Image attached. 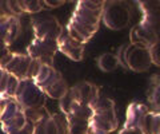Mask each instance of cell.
<instances>
[{
	"label": "cell",
	"instance_id": "cell-15",
	"mask_svg": "<svg viewBox=\"0 0 160 134\" xmlns=\"http://www.w3.org/2000/svg\"><path fill=\"white\" fill-rule=\"evenodd\" d=\"M148 102L152 106L151 111L159 113L160 107V85H159V75H152L151 83H149V90H148Z\"/></svg>",
	"mask_w": 160,
	"mask_h": 134
},
{
	"label": "cell",
	"instance_id": "cell-29",
	"mask_svg": "<svg viewBox=\"0 0 160 134\" xmlns=\"http://www.w3.org/2000/svg\"><path fill=\"white\" fill-rule=\"evenodd\" d=\"M159 43H155L153 46H151L148 48V54H149V58H151V62L155 66H160V56H159Z\"/></svg>",
	"mask_w": 160,
	"mask_h": 134
},
{
	"label": "cell",
	"instance_id": "cell-7",
	"mask_svg": "<svg viewBox=\"0 0 160 134\" xmlns=\"http://www.w3.org/2000/svg\"><path fill=\"white\" fill-rule=\"evenodd\" d=\"M58 52V44L53 40H42V39H32V42L27 47V55L38 61L40 64L53 67V58Z\"/></svg>",
	"mask_w": 160,
	"mask_h": 134
},
{
	"label": "cell",
	"instance_id": "cell-24",
	"mask_svg": "<svg viewBox=\"0 0 160 134\" xmlns=\"http://www.w3.org/2000/svg\"><path fill=\"white\" fill-rule=\"evenodd\" d=\"M138 6L140 7L143 15L159 12V2H138Z\"/></svg>",
	"mask_w": 160,
	"mask_h": 134
},
{
	"label": "cell",
	"instance_id": "cell-20",
	"mask_svg": "<svg viewBox=\"0 0 160 134\" xmlns=\"http://www.w3.org/2000/svg\"><path fill=\"white\" fill-rule=\"evenodd\" d=\"M111 109H115V102L112 101L111 98L104 97L100 94L99 98L95 101V103L91 106L92 113L95 111H104V110H111Z\"/></svg>",
	"mask_w": 160,
	"mask_h": 134
},
{
	"label": "cell",
	"instance_id": "cell-9",
	"mask_svg": "<svg viewBox=\"0 0 160 134\" xmlns=\"http://www.w3.org/2000/svg\"><path fill=\"white\" fill-rule=\"evenodd\" d=\"M22 32V22L18 16L0 18V46L8 47L19 38Z\"/></svg>",
	"mask_w": 160,
	"mask_h": 134
},
{
	"label": "cell",
	"instance_id": "cell-12",
	"mask_svg": "<svg viewBox=\"0 0 160 134\" xmlns=\"http://www.w3.org/2000/svg\"><path fill=\"white\" fill-rule=\"evenodd\" d=\"M71 94L73 97V101L80 103V105H86L91 107L95 101L99 98L100 95V90L96 85L89 82H80L76 83L75 86L69 87Z\"/></svg>",
	"mask_w": 160,
	"mask_h": 134
},
{
	"label": "cell",
	"instance_id": "cell-36",
	"mask_svg": "<svg viewBox=\"0 0 160 134\" xmlns=\"http://www.w3.org/2000/svg\"><path fill=\"white\" fill-rule=\"evenodd\" d=\"M8 52H11V50H9L8 47H2L0 46V61H2V59L6 56Z\"/></svg>",
	"mask_w": 160,
	"mask_h": 134
},
{
	"label": "cell",
	"instance_id": "cell-14",
	"mask_svg": "<svg viewBox=\"0 0 160 134\" xmlns=\"http://www.w3.org/2000/svg\"><path fill=\"white\" fill-rule=\"evenodd\" d=\"M149 111V107L144 103L132 102L127 109V118L123 127H138V123L144 114Z\"/></svg>",
	"mask_w": 160,
	"mask_h": 134
},
{
	"label": "cell",
	"instance_id": "cell-30",
	"mask_svg": "<svg viewBox=\"0 0 160 134\" xmlns=\"http://www.w3.org/2000/svg\"><path fill=\"white\" fill-rule=\"evenodd\" d=\"M40 67H42V64H40L38 61H31V64H29V70H28V79H31V81H33L35 77L39 74L40 71Z\"/></svg>",
	"mask_w": 160,
	"mask_h": 134
},
{
	"label": "cell",
	"instance_id": "cell-33",
	"mask_svg": "<svg viewBox=\"0 0 160 134\" xmlns=\"http://www.w3.org/2000/svg\"><path fill=\"white\" fill-rule=\"evenodd\" d=\"M3 16H13L11 9H9L8 2H0V18Z\"/></svg>",
	"mask_w": 160,
	"mask_h": 134
},
{
	"label": "cell",
	"instance_id": "cell-17",
	"mask_svg": "<svg viewBox=\"0 0 160 134\" xmlns=\"http://www.w3.org/2000/svg\"><path fill=\"white\" fill-rule=\"evenodd\" d=\"M24 117H26L27 122L35 125V123H38L40 121L46 120V118H48V117H51V114H49V111L47 110L46 106H43V107L24 109Z\"/></svg>",
	"mask_w": 160,
	"mask_h": 134
},
{
	"label": "cell",
	"instance_id": "cell-34",
	"mask_svg": "<svg viewBox=\"0 0 160 134\" xmlns=\"http://www.w3.org/2000/svg\"><path fill=\"white\" fill-rule=\"evenodd\" d=\"M32 129H33V125H32V123L27 122V125L24 126V127L19 129V130H12V131L7 133V134H32Z\"/></svg>",
	"mask_w": 160,
	"mask_h": 134
},
{
	"label": "cell",
	"instance_id": "cell-32",
	"mask_svg": "<svg viewBox=\"0 0 160 134\" xmlns=\"http://www.w3.org/2000/svg\"><path fill=\"white\" fill-rule=\"evenodd\" d=\"M66 3L64 0H44L43 2V6H44V9H51V8H58L60 6Z\"/></svg>",
	"mask_w": 160,
	"mask_h": 134
},
{
	"label": "cell",
	"instance_id": "cell-10",
	"mask_svg": "<svg viewBox=\"0 0 160 134\" xmlns=\"http://www.w3.org/2000/svg\"><path fill=\"white\" fill-rule=\"evenodd\" d=\"M88 126L92 129H96V130L102 131L104 134H111L119 126V121H118L115 109L92 113V117L88 121Z\"/></svg>",
	"mask_w": 160,
	"mask_h": 134
},
{
	"label": "cell",
	"instance_id": "cell-13",
	"mask_svg": "<svg viewBox=\"0 0 160 134\" xmlns=\"http://www.w3.org/2000/svg\"><path fill=\"white\" fill-rule=\"evenodd\" d=\"M138 127L142 134H160V114L149 110L140 118Z\"/></svg>",
	"mask_w": 160,
	"mask_h": 134
},
{
	"label": "cell",
	"instance_id": "cell-22",
	"mask_svg": "<svg viewBox=\"0 0 160 134\" xmlns=\"http://www.w3.org/2000/svg\"><path fill=\"white\" fill-rule=\"evenodd\" d=\"M73 103H75L73 97H72V94H71V90L68 88V91L66 93V95L59 99L60 110H62V113L64 114V115H67V114L69 113V110H71V107H72Z\"/></svg>",
	"mask_w": 160,
	"mask_h": 134
},
{
	"label": "cell",
	"instance_id": "cell-25",
	"mask_svg": "<svg viewBox=\"0 0 160 134\" xmlns=\"http://www.w3.org/2000/svg\"><path fill=\"white\" fill-rule=\"evenodd\" d=\"M58 127V134H67V121L64 114H51Z\"/></svg>",
	"mask_w": 160,
	"mask_h": 134
},
{
	"label": "cell",
	"instance_id": "cell-5",
	"mask_svg": "<svg viewBox=\"0 0 160 134\" xmlns=\"http://www.w3.org/2000/svg\"><path fill=\"white\" fill-rule=\"evenodd\" d=\"M32 59L27 54L11 51L0 61V67L7 71L9 75H13L19 81L28 79V70Z\"/></svg>",
	"mask_w": 160,
	"mask_h": 134
},
{
	"label": "cell",
	"instance_id": "cell-8",
	"mask_svg": "<svg viewBox=\"0 0 160 134\" xmlns=\"http://www.w3.org/2000/svg\"><path fill=\"white\" fill-rule=\"evenodd\" d=\"M126 61L128 70L133 72H144L148 71L152 66L151 58H149L148 50L143 47H138L129 43L126 51Z\"/></svg>",
	"mask_w": 160,
	"mask_h": 134
},
{
	"label": "cell",
	"instance_id": "cell-1",
	"mask_svg": "<svg viewBox=\"0 0 160 134\" xmlns=\"http://www.w3.org/2000/svg\"><path fill=\"white\" fill-rule=\"evenodd\" d=\"M104 2L100 0H80L67 23V32L76 42L86 44L98 32L102 20Z\"/></svg>",
	"mask_w": 160,
	"mask_h": 134
},
{
	"label": "cell",
	"instance_id": "cell-28",
	"mask_svg": "<svg viewBox=\"0 0 160 134\" xmlns=\"http://www.w3.org/2000/svg\"><path fill=\"white\" fill-rule=\"evenodd\" d=\"M52 68L53 67H49V66H44V64H42V67H40V71H39V74L36 77H35V79H33V83L35 85H39V83H42L44 79H46L48 75H49V72L52 71Z\"/></svg>",
	"mask_w": 160,
	"mask_h": 134
},
{
	"label": "cell",
	"instance_id": "cell-23",
	"mask_svg": "<svg viewBox=\"0 0 160 134\" xmlns=\"http://www.w3.org/2000/svg\"><path fill=\"white\" fill-rule=\"evenodd\" d=\"M87 130H88V122L84 121L68 123L67 126V134H87Z\"/></svg>",
	"mask_w": 160,
	"mask_h": 134
},
{
	"label": "cell",
	"instance_id": "cell-2",
	"mask_svg": "<svg viewBox=\"0 0 160 134\" xmlns=\"http://www.w3.org/2000/svg\"><path fill=\"white\" fill-rule=\"evenodd\" d=\"M159 12L143 15V19L129 32L131 44L148 50L159 43Z\"/></svg>",
	"mask_w": 160,
	"mask_h": 134
},
{
	"label": "cell",
	"instance_id": "cell-31",
	"mask_svg": "<svg viewBox=\"0 0 160 134\" xmlns=\"http://www.w3.org/2000/svg\"><path fill=\"white\" fill-rule=\"evenodd\" d=\"M44 127H46V134H58V127H56V123H55L52 115L48 117L44 121Z\"/></svg>",
	"mask_w": 160,
	"mask_h": 134
},
{
	"label": "cell",
	"instance_id": "cell-19",
	"mask_svg": "<svg viewBox=\"0 0 160 134\" xmlns=\"http://www.w3.org/2000/svg\"><path fill=\"white\" fill-rule=\"evenodd\" d=\"M19 7L22 9L23 13H38L40 11L44 9V6H43V2L42 0H20L19 2Z\"/></svg>",
	"mask_w": 160,
	"mask_h": 134
},
{
	"label": "cell",
	"instance_id": "cell-37",
	"mask_svg": "<svg viewBox=\"0 0 160 134\" xmlns=\"http://www.w3.org/2000/svg\"><path fill=\"white\" fill-rule=\"evenodd\" d=\"M3 74H4V70L2 67H0V79H2V77H3Z\"/></svg>",
	"mask_w": 160,
	"mask_h": 134
},
{
	"label": "cell",
	"instance_id": "cell-27",
	"mask_svg": "<svg viewBox=\"0 0 160 134\" xmlns=\"http://www.w3.org/2000/svg\"><path fill=\"white\" fill-rule=\"evenodd\" d=\"M127 46L128 44H123L118 48V52L115 54L116 55V59H118V63L119 66H122L123 68L128 70V66H127V61H126V51H127Z\"/></svg>",
	"mask_w": 160,
	"mask_h": 134
},
{
	"label": "cell",
	"instance_id": "cell-4",
	"mask_svg": "<svg viewBox=\"0 0 160 134\" xmlns=\"http://www.w3.org/2000/svg\"><path fill=\"white\" fill-rule=\"evenodd\" d=\"M15 99L23 109H33L46 106L47 97L31 79H24L19 83Z\"/></svg>",
	"mask_w": 160,
	"mask_h": 134
},
{
	"label": "cell",
	"instance_id": "cell-18",
	"mask_svg": "<svg viewBox=\"0 0 160 134\" xmlns=\"http://www.w3.org/2000/svg\"><path fill=\"white\" fill-rule=\"evenodd\" d=\"M68 88L69 87L67 85V82L64 81V79H60L59 82L53 83L51 87L46 88L43 93L46 94V97H49L52 99H60V98H63L64 95H66V93L68 91Z\"/></svg>",
	"mask_w": 160,
	"mask_h": 134
},
{
	"label": "cell",
	"instance_id": "cell-26",
	"mask_svg": "<svg viewBox=\"0 0 160 134\" xmlns=\"http://www.w3.org/2000/svg\"><path fill=\"white\" fill-rule=\"evenodd\" d=\"M19 83H20V81L18 78H15L13 75H9L8 83H7V90H6V97L7 98H15V94H16Z\"/></svg>",
	"mask_w": 160,
	"mask_h": 134
},
{
	"label": "cell",
	"instance_id": "cell-16",
	"mask_svg": "<svg viewBox=\"0 0 160 134\" xmlns=\"http://www.w3.org/2000/svg\"><path fill=\"white\" fill-rule=\"evenodd\" d=\"M96 63H98V67L103 72H111L119 67L116 55L112 52H106V54H103V55H100L98 58Z\"/></svg>",
	"mask_w": 160,
	"mask_h": 134
},
{
	"label": "cell",
	"instance_id": "cell-6",
	"mask_svg": "<svg viewBox=\"0 0 160 134\" xmlns=\"http://www.w3.org/2000/svg\"><path fill=\"white\" fill-rule=\"evenodd\" d=\"M31 27L35 39L42 40H53L56 42L60 34L63 32V27L55 16H42L32 18Z\"/></svg>",
	"mask_w": 160,
	"mask_h": 134
},
{
	"label": "cell",
	"instance_id": "cell-3",
	"mask_svg": "<svg viewBox=\"0 0 160 134\" xmlns=\"http://www.w3.org/2000/svg\"><path fill=\"white\" fill-rule=\"evenodd\" d=\"M102 20L107 28L112 29V31H120L129 24L131 9L126 2L108 0V2H104Z\"/></svg>",
	"mask_w": 160,
	"mask_h": 134
},
{
	"label": "cell",
	"instance_id": "cell-21",
	"mask_svg": "<svg viewBox=\"0 0 160 134\" xmlns=\"http://www.w3.org/2000/svg\"><path fill=\"white\" fill-rule=\"evenodd\" d=\"M60 79H63V75L60 74L58 70H55V68H52V71L49 72V75L44 79V81L42 82V83H39V85H36L40 90L42 91H44L46 88H48V87H51L53 83H56V82H59Z\"/></svg>",
	"mask_w": 160,
	"mask_h": 134
},
{
	"label": "cell",
	"instance_id": "cell-35",
	"mask_svg": "<svg viewBox=\"0 0 160 134\" xmlns=\"http://www.w3.org/2000/svg\"><path fill=\"white\" fill-rule=\"evenodd\" d=\"M119 134H142V131L139 130V127H123Z\"/></svg>",
	"mask_w": 160,
	"mask_h": 134
},
{
	"label": "cell",
	"instance_id": "cell-11",
	"mask_svg": "<svg viewBox=\"0 0 160 134\" xmlns=\"http://www.w3.org/2000/svg\"><path fill=\"white\" fill-rule=\"evenodd\" d=\"M56 44H58V51L63 52L66 56H68L75 62H80L84 56V46L86 44H82L76 42L75 39H72L68 35L66 28H63V32L58 38Z\"/></svg>",
	"mask_w": 160,
	"mask_h": 134
}]
</instances>
